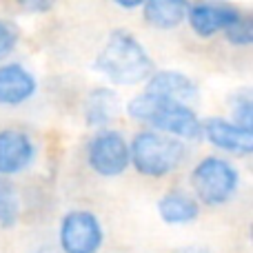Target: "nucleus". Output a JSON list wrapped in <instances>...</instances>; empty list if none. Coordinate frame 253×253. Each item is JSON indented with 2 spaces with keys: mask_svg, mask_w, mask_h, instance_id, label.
Returning <instances> with one entry per match:
<instances>
[{
  "mask_svg": "<svg viewBox=\"0 0 253 253\" xmlns=\"http://www.w3.org/2000/svg\"><path fill=\"white\" fill-rule=\"evenodd\" d=\"M84 123L93 129H105L118 114V93L114 89L96 87L84 98Z\"/></svg>",
  "mask_w": 253,
  "mask_h": 253,
  "instance_id": "12",
  "label": "nucleus"
},
{
  "mask_svg": "<svg viewBox=\"0 0 253 253\" xmlns=\"http://www.w3.org/2000/svg\"><path fill=\"white\" fill-rule=\"evenodd\" d=\"M18 38H20V36H18L16 25L9 20H0V60H4V58L16 49Z\"/></svg>",
  "mask_w": 253,
  "mask_h": 253,
  "instance_id": "18",
  "label": "nucleus"
},
{
  "mask_svg": "<svg viewBox=\"0 0 253 253\" xmlns=\"http://www.w3.org/2000/svg\"><path fill=\"white\" fill-rule=\"evenodd\" d=\"M224 38H227L231 44H236V47H249L253 42V18H251V13L242 11L240 16H238V20L224 31Z\"/></svg>",
  "mask_w": 253,
  "mask_h": 253,
  "instance_id": "17",
  "label": "nucleus"
},
{
  "mask_svg": "<svg viewBox=\"0 0 253 253\" xmlns=\"http://www.w3.org/2000/svg\"><path fill=\"white\" fill-rule=\"evenodd\" d=\"M31 253H58V249H53V247H49V245H42V247H36Z\"/></svg>",
  "mask_w": 253,
  "mask_h": 253,
  "instance_id": "22",
  "label": "nucleus"
},
{
  "mask_svg": "<svg viewBox=\"0 0 253 253\" xmlns=\"http://www.w3.org/2000/svg\"><path fill=\"white\" fill-rule=\"evenodd\" d=\"M38 89L34 74L18 62L0 65V105L18 107L27 102Z\"/></svg>",
  "mask_w": 253,
  "mask_h": 253,
  "instance_id": "10",
  "label": "nucleus"
},
{
  "mask_svg": "<svg viewBox=\"0 0 253 253\" xmlns=\"http://www.w3.org/2000/svg\"><path fill=\"white\" fill-rule=\"evenodd\" d=\"M93 71L102 74L107 80L123 87L147 83L156 67L138 38L126 29H114L107 38L105 47L93 60Z\"/></svg>",
  "mask_w": 253,
  "mask_h": 253,
  "instance_id": "1",
  "label": "nucleus"
},
{
  "mask_svg": "<svg viewBox=\"0 0 253 253\" xmlns=\"http://www.w3.org/2000/svg\"><path fill=\"white\" fill-rule=\"evenodd\" d=\"M158 215L167 224H189L198 220L200 205L196 198L184 191H169L158 200Z\"/></svg>",
  "mask_w": 253,
  "mask_h": 253,
  "instance_id": "13",
  "label": "nucleus"
},
{
  "mask_svg": "<svg viewBox=\"0 0 253 253\" xmlns=\"http://www.w3.org/2000/svg\"><path fill=\"white\" fill-rule=\"evenodd\" d=\"M18 215H20V205H18L16 189L7 178L0 175V227H13L18 222Z\"/></svg>",
  "mask_w": 253,
  "mask_h": 253,
  "instance_id": "15",
  "label": "nucleus"
},
{
  "mask_svg": "<svg viewBox=\"0 0 253 253\" xmlns=\"http://www.w3.org/2000/svg\"><path fill=\"white\" fill-rule=\"evenodd\" d=\"M175 253H215V251L207 249V247H182V249H178Z\"/></svg>",
  "mask_w": 253,
  "mask_h": 253,
  "instance_id": "21",
  "label": "nucleus"
},
{
  "mask_svg": "<svg viewBox=\"0 0 253 253\" xmlns=\"http://www.w3.org/2000/svg\"><path fill=\"white\" fill-rule=\"evenodd\" d=\"M20 9L25 13H47L53 9V2L51 0H25L20 2Z\"/></svg>",
  "mask_w": 253,
  "mask_h": 253,
  "instance_id": "19",
  "label": "nucleus"
},
{
  "mask_svg": "<svg viewBox=\"0 0 253 253\" xmlns=\"http://www.w3.org/2000/svg\"><path fill=\"white\" fill-rule=\"evenodd\" d=\"M191 187L196 200L202 205L218 207L229 202L240 187V173L224 158L209 156L200 160L191 171Z\"/></svg>",
  "mask_w": 253,
  "mask_h": 253,
  "instance_id": "4",
  "label": "nucleus"
},
{
  "mask_svg": "<svg viewBox=\"0 0 253 253\" xmlns=\"http://www.w3.org/2000/svg\"><path fill=\"white\" fill-rule=\"evenodd\" d=\"M240 13L242 9H238L236 4L229 2H196L189 4L187 22L196 36L211 38L218 31H227L238 20Z\"/></svg>",
  "mask_w": 253,
  "mask_h": 253,
  "instance_id": "7",
  "label": "nucleus"
},
{
  "mask_svg": "<svg viewBox=\"0 0 253 253\" xmlns=\"http://www.w3.org/2000/svg\"><path fill=\"white\" fill-rule=\"evenodd\" d=\"M116 4L123 9H140L144 4V0H129V2L126 0H116Z\"/></svg>",
  "mask_w": 253,
  "mask_h": 253,
  "instance_id": "20",
  "label": "nucleus"
},
{
  "mask_svg": "<svg viewBox=\"0 0 253 253\" xmlns=\"http://www.w3.org/2000/svg\"><path fill=\"white\" fill-rule=\"evenodd\" d=\"M36 158V144L25 131L0 129V175H16L25 171Z\"/></svg>",
  "mask_w": 253,
  "mask_h": 253,
  "instance_id": "8",
  "label": "nucleus"
},
{
  "mask_svg": "<svg viewBox=\"0 0 253 253\" xmlns=\"http://www.w3.org/2000/svg\"><path fill=\"white\" fill-rule=\"evenodd\" d=\"M147 93L187 105V100H193L198 96V87L182 71L165 69V71H153V76L147 80Z\"/></svg>",
  "mask_w": 253,
  "mask_h": 253,
  "instance_id": "11",
  "label": "nucleus"
},
{
  "mask_svg": "<svg viewBox=\"0 0 253 253\" xmlns=\"http://www.w3.org/2000/svg\"><path fill=\"white\" fill-rule=\"evenodd\" d=\"M202 135L213 147L236 156H249L253 151V133L249 129L233 125L227 118H207L202 120Z\"/></svg>",
  "mask_w": 253,
  "mask_h": 253,
  "instance_id": "9",
  "label": "nucleus"
},
{
  "mask_svg": "<svg viewBox=\"0 0 253 253\" xmlns=\"http://www.w3.org/2000/svg\"><path fill=\"white\" fill-rule=\"evenodd\" d=\"M231 123L242 126V129L251 131V123H253V98L249 89H240L238 93L231 96Z\"/></svg>",
  "mask_w": 253,
  "mask_h": 253,
  "instance_id": "16",
  "label": "nucleus"
},
{
  "mask_svg": "<svg viewBox=\"0 0 253 253\" xmlns=\"http://www.w3.org/2000/svg\"><path fill=\"white\" fill-rule=\"evenodd\" d=\"M184 142L158 131H138L129 144V165L147 178H165L182 162Z\"/></svg>",
  "mask_w": 253,
  "mask_h": 253,
  "instance_id": "3",
  "label": "nucleus"
},
{
  "mask_svg": "<svg viewBox=\"0 0 253 253\" xmlns=\"http://www.w3.org/2000/svg\"><path fill=\"white\" fill-rule=\"evenodd\" d=\"M102 240V224L91 211L76 209L62 215L58 229V245L62 253H98Z\"/></svg>",
  "mask_w": 253,
  "mask_h": 253,
  "instance_id": "5",
  "label": "nucleus"
},
{
  "mask_svg": "<svg viewBox=\"0 0 253 253\" xmlns=\"http://www.w3.org/2000/svg\"><path fill=\"white\" fill-rule=\"evenodd\" d=\"M87 162L102 178H116L129 167V142L120 131H98L87 144Z\"/></svg>",
  "mask_w": 253,
  "mask_h": 253,
  "instance_id": "6",
  "label": "nucleus"
},
{
  "mask_svg": "<svg viewBox=\"0 0 253 253\" xmlns=\"http://www.w3.org/2000/svg\"><path fill=\"white\" fill-rule=\"evenodd\" d=\"M144 22L158 27V29H173L187 20L189 2L184 0H147L142 4Z\"/></svg>",
  "mask_w": 253,
  "mask_h": 253,
  "instance_id": "14",
  "label": "nucleus"
},
{
  "mask_svg": "<svg viewBox=\"0 0 253 253\" xmlns=\"http://www.w3.org/2000/svg\"><path fill=\"white\" fill-rule=\"evenodd\" d=\"M126 114L138 123H144L158 133L171 135L175 140L202 138V123L191 107L182 102L160 98L153 93H138L126 102Z\"/></svg>",
  "mask_w": 253,
  "mask_h": 253,
  "instance_id": "2",
  "label": "nucleus"
}]
</instances>
